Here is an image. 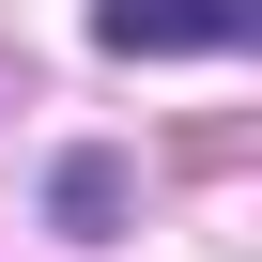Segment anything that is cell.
<instances>
[{"label": "cell", "mask_w": 262, "mask_h": 262, "mask_svg": "<svg viewBox=\"0 0 262 262\" xmlns=\"http://www.w3.org/2000/svg\"><path fill=\"white\" fill-rule=\"evenodd\" d=\"M247 16L262 0H93V31L123 62H216V47H247Z\"/></svg>", "instance_id": "6da1fadb"}, {"label": "cell", "mask_w": 262, "mask_h": 262, "mask_svg": "<svg viewBox=\"0 0 262 262\" xmlns=\"http://www.w3.org/2000/svg\"><path fill=\"white\" fill-rule=\"evenodd\" d=\"M108 216H123V170L108 155H62V231H108Z\"/></svg>", "instance_id": "7a4b0ae2"}]
</instances>
